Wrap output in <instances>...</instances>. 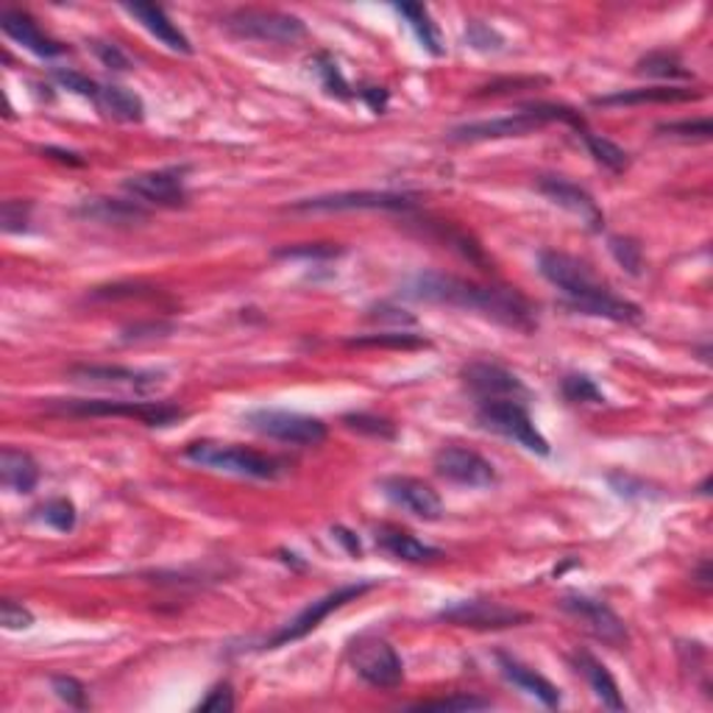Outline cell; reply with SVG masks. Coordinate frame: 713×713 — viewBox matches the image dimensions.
<instances>
[{
  "label": "cell",
  "mask_w": 713,
  "mask_h": 713,
  "mask_svg": "<svg viewBox=\"0 0 713 713\" xmlns=\"http://www.w3.org/2000/svg\"><path fill=\"white\" fill-rule=\"evenodd\" d=\"M34 513H37L39 522L48 524V527L56 529V533H73L75 522H79L75 504L70 502V499H65V496L50 499V502L39 504Z\"/></svg>",
  "instance_id": "1f68e13d"
},
{
  "label": "cell",
  "mask_w": 713,
  "mask_h": 713,
  "mask_svg": "<svg viewBox=\"0 0 713 713\" xmlns=\"http://www.w3.org/2000/svg\"><path fill=\"white\" fill-rule=\"evenodd\" d=\"M223 28L237 39L252 43L293 45L307 37V25L302 17L277 9H234L223 17Z\"/></svg>",
  "instance_id": "8992f818"
},
{
  "label": "cell",
  "mask_w": 713,
  "mask_h": 713,
  "mask_svg": "<svg viewBox=\"0 0 713 713\" xmlns=\"http://www.w3.org/2000/svg\"><path fill=\"white\" fill-rule=\"evenodd\" d=\"M248 430L259 432L265 437H273L279 443H290V446H320L326 441V424L315 416H304V412L293 410H273V407H262V410H252L246 416Z\"/></svg>",
  "instance_id": "ba28073f"
},
{
  "label": "cell",
  "mask_w": 713,
  "mask_h": 713,
  "mask_svg": "<svg viewBox=\"0 0 713 713\" xmlns=\"http://www.w3.org/2000/svg\"><path fill=\"white\" fill-rule=\"evenodd\" d=\"M50 689L56 691L59 700L68 702V708H86V689L75 677H54V680H50Z\"/></svg>",
  "instance_id": "ee69618b"
},
{
  "label": "cell",
  "mask_w": 713,
  "mask_h": 713,
  "mask_svg": "<svg viewBox=\"0 0 713 713\" xmlns=\"http://www.w3.org/2000/svg\"><path fill=\"white\" fill-rule=\"evenodd\" d=\"M346 248L338 243H299V246H284L273 252L277 259H335L340 257Z\"/></svg>",
  "instance_id": "8d00e7d4"
},
{
  "label": "cell",
  "mask_w": 713,
  "mask_h": 713,
  "mask_svg": "<svg viewBox=\"0 0 713 713\" xmlns=\"http://www.w3.org/2000/svg\"><path fill=\"white\" fill-rule=\"evenodd\" d=\"M416 207H419V201L412 196H405V192L349 190L295 201L293 212H412Z\"/></svg>",
  "instance_id": "8fae6325"
},
{
  "label": "cell",
  "mask_w": 713,
  "mask_h": 713,
  "mask_svg": "<svg viewBox=\"0 0 713 713\" xmlns=\"http://www.w3.org/2000/svg\"><path fill=\"white\" fill-rule=\"evenodd\" d=\"M54 79L59 81V84L65 86V90H70V93L81 95V98H90V101H98V93H101V84L98 81H93L90 75L79 73V70H54Z\"/></svg>",
  "instance_id": "60d3db41"
},
{
  "label": "cell",
  "mask_w": 713,
  "mask_h": 713,
  "mask_svg": "<svg viewBox=\"0 0 713 713\" xmlns=\"http://www.w3.org/2000/svg\"><path fill=\"white\" fill-rule=\"evenodd\" d=\"M463 382L480 401L491 399H518L527 394V388L522 385L513 371L502 369L496 363H471L463 369Z\"/></svg>",
  "instance_id": "d6986e66"
},
{
  "label": "cell",
  "mask_w": 713,
  "mask_h": 713,
  "mask_svg": "<svg viewBox=\"0 0 713 713\" xmlns=\"http://www.w3.org/2000/svg\"><path fill=\"white\" fill-rule=\"evenodd\" d=\"M351 346H374V349H424L430 346V340L421 338V335H410V332H376V335H363V338L349 340Z\"/></svg>",
  "instance_id": "d6a6232c"
},
{
  "label": "cell",
  "mask_w": 713,
  "mask_h": 713,
  "mask_svg": "<svg viewBox=\"0 0 713 713\" xmlns=\"http://www.w3.org/2000/svg\"><path fill=\"white\" fill-rule=\"evenodd\" d=\"M93 50H95V56H98L101 62H104V68L115 70V73H126V70L131 68V59L124 54V50H120V45H115V43H93Z\"/></svg>",
  "instance_id": "7dc6e473"
},
{
  "label": "cell",
  "mask_w": 713,
  "mask_h": 713,
  "mask_svg": "<svg viewBox=\"0 0 713 713\" xmlns=\"http://www.w3.org/2000/svg\"><path fill=\"white\" fill-rule=\"evenodd\" d=\"M396 12H399L401 17L407 20V25H410L412 34L419 37L421 48H424L426 54H432V56L446 54V48H443L441 32H437V25L432 23V14L426 12L421 3H399V7H396Z\"/></svg>",
  "instance_id": "f1b7e54d"
},
{
  "label": "cell",
  "mask_w": 713,
  "mask_h": 713,
  "mask_svg": "<svg viewBox=\"0 0 713 713\" xmlns=\"http://www.w3.org/2000/svg\"><path fill=\"white\" fill-rule=\"evenodd\" d=\"M702 90H689V86H635V90H621L613 95H599L594 98V106H639V104H686V101H700Z\"/></svg>",
  "instance_id": "44dd1931"
},
{
  "label": "cell",
  "mask_w": 713,
  "mask_h": 713,
  "mask_svg": "<svg viewBox=\"0 0 713 713\" xmlns=\"http://www.w3.org/2000/svg\"><path fill=\"white\" fill-rule=\"evenodd\" d=\"M569 661H572V666L577 669V675H583V680L588 682V689L594 691V697H597L605 708H610V711H624L619 682L613 680V675H610L603 661L594 658V655L585 650L572 652V658Z\"/></svg>",
  "instance_id": "603a6c76"
},
{
  "label": "cell",
  "mask_w": 713,
  "mask_h": 713,
  "mask_svg": "<svg viewBox=\"0 0 713 713\" xmlns=\"http://www.w3.org/2000/svg\"><path fill=\"white\" fill-rule=\"evenodd\" d=\"M124 9L142 25V28H145L148 34H151V37L160 39L162 45H167V48L176 50V54H187V56L192 54L190 39H187L185 32L167 17L162 7H154V3H126Z\"/></svg>",
  "instance_id": "7402d4cb"
},
{
  "label": "cell",
  "mask_w": 713,
  "mask_h": 713,
  "mask_svg": "<svg viewBox=\"0 0 713 713\" xmlns=\"http://www.w3.org/2000/svg\"><path fill=\"white\" fill-rule=\"evenodd\" d=\"M32 201H23V198H12V201H3V210H0V223H3V232L7 234H20L28 229L32 223Z\"/></svg>",
  "instance_id": "ab89813d"
},
{
  "label": "cell",
  "mask_w": 713,
  "mask_h": 713,
  "mask_svg": "<svg viewBox=\"0 0 713 713\" xmlns=\"http://www.w3.org/2000/svg\"><path fill=\"white\" fill-rule=\"evenodd\" d=\"M401 293L407 299H412V302L468 309V313H477L488 320L511 326V329H518V332H533L535 326H538L533 304L522 293H516L511 288H493V284L452 277V273H419V277H412L405 284Z\"/></svg>",
  "instance_id": "6da1fadb"
},
{
  "label": "cell",
  "mask_w": 713,
  "mask_h": 713,
  "mask_svg": "<svg viewBox=\"0 0 713 713\" xmlns=\"http://www.w3.org/2000/svg\"><path fill=\"white\" fill-rule=\"evenodd\" d=\"M547 124H569L577 131H585V117L563 104H524L513 115L493 117V120H474V124L455 126L449 131L452 142H486V140H507V137H524L543 129Z\"/></svg>",
  "instance_id": "3957f363"
},
{
  "label": "cell",
  "mask_w": 713,
  "mask_h": 713,
  "mask_svg": "<svg viewBox=\"0 0 713 713\" xmlns=\"http://www.w3.org/2000/svg\"><path fill=\"white\" fill-rule=\"evenodd\" d=\"M0 28H3V34H7L9 39L23 45L25 50H32L39 59H56V56H62L65 50H68L62 43L50 39L48 34L39 28L32 14L20 12V9H3V12H0Z\"/></svg>",
  "instance_id": "ffe728a7"
},
{
  "label": "cell",
  "mask_w": 713,
  "mask_h": 713,
  "mask_svg": "<svg viewBox=\"0 0 713 713\" xmlns=\"http://www.w3.org/2000/svg\"><path fill=\"white\" fill-rule=\"evenodd\" d=\"M437 616L449 624H457V628L471 630H507L522 628L529 621V613L496 603V599H460V603L443 608Z\"/></svg>",
  "instance_id": "4fadbf2b"
},
{
  "label": "cell",
  "mask_w": 713,
  "mask_h": 713,
  "mask_svg": "<svg viewBox=\"0 0 713 713\" xmlns=\"http://www.w3.org/2000/svg\"><path fill=\"white\" fill-rule=\"evenodd\" d=\"M374 585H376L374 580H363V583H349V585H340V588L329 591L326 597L309 603L302 613H295L288 624H282V628H279L271 639L265 641V650H279V646L290 644V641L304 639V635L313 633L315 628H320V621H324L326 616L335 613V610H340L343 605L354 603V599H360L363 594H369Z\"/></svg>",
  "instance_id": "30bf717a"
},
{
  "label": "cell",
  "mask_w": 713,
  "mask_h": 713,
  "mask_svg": "<svg viewBox=\"0 0 713 713\" xmlns=\"http://www.w3.org/2000/svg\"><path fill=\"white\" fill-rule=\"evenodd\" d=\"M379 488L396 507L421 518V522H437L443 516L441 496L424 480H416V477H385L379 482Z\"/></svg>",
  "instance_id": "e0dca14e"
},
{
  "label": "cell",
  "mask_w": 713,
  "mask_h": 713,
  "mask_svg": "<svg viewBox=\"0 0 713 713\" xmlns=\"http://www.w3.org/2000/svg\"><path fill=\"white\" fill-rule=\"evenodd\" d=\"M466 39H468V45L477 50H499L504 45V39L493 32L491 25L480 23V20H471V23H468Z\"/></svg>",
  "instance_id": "f6af8a7d"
},
{
  "label": "cell",
  "mask_w": 713,
  "mask_h": 713,
  "mask_svg": "<svg viewBox=\"0 0 713 713\" xmlns=\"http://www.w3.org/2000/svg\"><path fill=\"white\" fill-rule=\"evenodd\" d=\"M435 471L443 480L466 488H491L496 486V468L491 460L463 446H443L435 455Z\"/></svg>",
  "instance_id": "2e32d148"
},
{
  "label": "cell",
  "mask_w": 713,
  "mask_h": 713,
  "mask_svg": "<svg viewBox=\"0 0 713 713\" xmlns=\"http://www.w3.org/2000/svg\"><path fill=\"white\" fill-rule=\"evenodd\" d=\"M360 95H363V101H369V106L376 115H382L385 106H388V90H382V86H369V90H363Z\"/></svg>",
  "instance_id": "c3c4849f"
},
{
  "label": "cell",
  "mask_w": 713,
  "mask_h": 713,
  "mask_svg": "<svg viewBox=\"0 0 713 713\" xmlns=\"http://www.w3.org/2000/svg\"><path fill=\"white\" fill-rule=\"evenodd\" d=\"M48 410L81 419H131L145 426H171L187 419V410L171 401H115V399H50Z\"/></svg>",
  "instance_id": "5b68a950"
},
{
  "label": "cell",
  "mask_w": 713,
  "mask_h": 713,
  "mask_svg": "<svg viewBox=\"0 0 713 713\" xmlns=\"http://www.w3.org/2000/svg\"><path fill=\"white\" fill-rule=\"evenodd\" d=\"M608 246L616 262L621 265V271H628L630 277H641V271H644V252H641V246L633 237H610Z\"/></svg>",
  "instance_id": "e575fe53"
},
{
  "label": "cell",
  "mask_w": 713,
  "mask_h": 713,
  "mask_svg": "<svg viewBox=\"0 0 713 713\" xmlns=\"http://www.w3.org/2000/svg\"><path fill=\"white\" fill-rule=\"evenodd\" d=\"M376 543L388 554H394L396 560H407V563H432V560L443 558V552L437 547H430V543L419 541L416 535L396 527L376 529Z\"/></svg>",
  "instance_id": "484cf974"
},
{
  "label": "cell",
  "mask_w": 713,
  "mask_h": 713,
  "mask_svg": "<svg viewBox=\"0 0 713 713\" xmlns=\"http://www.w3.org/2000/svg\"><path fill=\"white\" fill-rule=\"evenodd\" d=\"M70 379L75 385H95V388H112L126 390V394H154L162 385L165 374L162 371H145V369H129V365H90L81 363L68 371Z\"/></svg>",
  "instance_id": "7c38bea8"
},
{
  "label": "cell",
  "mask_w": 713,
  "mask_h": 713,
  "mask_svg": "<svg viewBox=\"0 0 713 713\" xmlns=\"http://www.w3.org/2000/svg\"><path fill=\"white\" fill-rule=\"evenodd\" d=\"M349 664L360 680L374 689H396L405 680V664L399 652L379 635H360L349 646Z\"/></svg>",
  "instance_id": "9c48e42d"
},
{
  "label": "cell",
  "mask_w": 713,
  "mask_h": 713,
  "mask_svg": "<svg viewBox=\"0 0 713 713\" xmlns=\"http://www.w3.org/2000/svg\"><path fill=\"white\" fill-rule=\"evenodd\" d=\"M182 457L201 468L232 474V477H246V480H279L288 466L282 460L262 452H254L248 446L221 441H196L185 446Z\"/></svg>",
  "instance_id": "277c9868"
},
{
  "label": "cell",
  "mask_w": 713,
  "mask_h": 713,
  "mask_svg": "<svg viewBox=\"0 0 713 713\" xmlns=\"http://www.w3.org/2000/svg\"><path fill=\"white\" fill-rule=\"evenodd\" d=\"M196 711H212V713H229L234 711V691L229 682H218L210 694L203 697L196 705Z\"/></svg>",
  "instance_id": "bcb514c9"
},
{
  "label": "cell",
  "mask_w": 713,
  "mask_h": 713,
  "mask_svg": "<svg viewBox=\"0 0 713 713\" xmlns=\"http://www.w3.org/2000/svg\"><path fill=\"white\" fill-rule=\"evenodd\" d=\"M75 215L86 218V221L109 223V226H131V223L148 221V210H142L135 201H124V198H86L75 210Z\"/></svg>",
  "instance_id": "d4e9b609"
},
{
  "label": "cell",
  "mask_w": 713,
  "mask_h": 713,
  "mask_svg": "<svg viewBox=\"0 0 713 713\" xmlns=\"http://www.w3.org/2000/svg\"><path fill=\"white\" fill-rule=\"evenodd\" d=\"M95 104H98V109L104 115L115 117L120 124H142L145 120V104H142L140 95L120 84H101Z\"/></svg>",
  "instance_id": "83f0119b"
},
{
  "label": "cell",
  "mask_w": 713,
  "mask_h": 713,
  "mask_svg": "<svg viewBox=\"0 0 713 713\" xmlns=\"http://www.w3.org/2000/svg\"><path fill=\"white\" fill-rule=\"evenodd\" d=\"M0 624H3V630H12V633L28 630L34 628V613L25 605L14 603V599H3L0 603Z\"/></svg>",
  "instance_id": "7bdbcfd3"
},
{
  "label": "cell",
  "mask_w": 713,
  "mask_h": 713,
  "mask_svg": "<svg viewBox=\"0 0 713 713\" xmlns=\"http://www.w3.org/2000/svg\"><path fill=\"white\" fill-rule=\"evenodd\" d=\"M560 390L566 401H574V405H605V394L597 388V382L583 374H569Z\"/></svg>",
  "instance_id": "836d02e7"
},
{
  "label": "cell",
  "mask_w": 713,
  "mask_h": 713,
  "mask_svg": "<svg viewBox=\"0 0 713 713\" xmlns=\"http://www.w3.org/2000/svg\"><path fill=\"white\" fill-rule=\"evenodd\" d=\"M538 190H541L552 203H558V207L569 210L572 215H577L591 232H603L605 226L603 210H599L597 201L591 198V192H585L580 185H574V182L560 176H541L538 178Z\"/></svg>",
  "instance_id": "ac0fdd59"
},
{
  "label": "cell",
  "mask_w": 713,
  "mask_h": 713,
  "mask_svg": "<svg viewBox=\"0 0 713 713\" xmlns=\"http://www.w3.org/2000/svg\"><path fill=\"white\" fill-rule=\"evenodd\" d=\"M560 608L566 610L569 616H574L577 621H583L585 630H588L594 639H599L603 644L613 646V650H621V646H628L630 633L624 628V621L619 619L613 608H608L599 599H591L585 594H566V597L560 599Z\"/></svg>",
  "instance_id": "5bb4252c"
},
{
  "label": "cell",
  "mask_w": 713,
  "mask_h": 713,
  "mask_svg": "<svg viewBox=\"0 0 713 713\" xmlns=\"http://www.w3.org/2000/svg\"><path fill=\"white\" fill-rule=\"evenodd\" d=\"M499 661V669H502L504 680L513 682L516 689H522L524 694L535 697V700L541 702V705L547 708H558L560 705V689L554 686L552 680H547L543 675H538L535 669H529V666H524L522 661L511 658V655H496Z\"/></svg>",
  "instance_id": "cb8c5ba5"
},
{
  "label": "cell",
  "mask_w": 713,
  "mask_h": 713,
  "mask_svg": "<svg viewBox=\"0 0 713 713\" xmlns=\"http://www.w3.org/2000/svg\"><path fill=\"white\" fill-rule=\"evenodd\" d=\"M477 421L486 426L488 432H496V435L507 437V441L518 443L533 455L547 457L549 441L541 435V430L535 426L533 416L527 412V407L518 399H491L480 401V410H477Z\"/></svg>",
  "instance_id": "52a82bcc"
},
{
  "label": "cell",
  "mask_w": 713,
  "mask_h": 713,
  "mask_svg": "<svg viewBox=\"0 0 713 713\" xmlns=\"http://www.w3.org/2000/svg\"><path fill=\"white\" fill-rule=\"evenodd\" d=\"M126 192L154 207H165V210H178L187 203V187H185V171L182 167H165V171H148L129 176L124 182Z\"/></svg>",
  "instance_id": "9a60e30c"
},
{
  "label": "cell",
  "mask_w": 713,
  "mask_h": 713,
  "mask_svg": "<svg viewBox=\"0 0 713 713\" xmlns=\"http://www.w3.org/2000/svg\"><path fill=\"white\" fill-rule=\"evenodd\" d=\"M332 535H335V541L343 543L346 552H349V554H354V558H360V554H363V547H360V538H356L354 533H349V529H346V527H335Z\"/></svg>",
  "instance_id": "681fc988"
},
{
  "label": "cell",
  "mask_w": 713,
  "mask_h": 713,
  "mask_svg": "<svg viewBox=\"0 0 713 713\" xmlns=\"http://www.w3.org/2000/svg\"><path fill=\"white\" fill-rule=\"evenodd\" d=\"M482 708H491V700L471 694H455L443 697V700L416 702V705H410V711H482Z\"/></svg>",
  "instance_id": "f35d334b"
},
{
  "label": "cell",
  "mask_w": 713,
  "mask_h": 713,
  "mask_svg": "<svg viewBox=\"0 0 713 713\" xmlns=\"http://www.w3.org/2000/svg\"><path fill=\"white\" fill-rule=\"evenodd\" d=\"M580 137H583L585 148H588V154L594 156V160L599 162L603 167H608L610 173H624L630 167V154L624 151V148L616 145L613 140H608V137L603 135H594V131H580Z\"/></svg>",
  "instance_id": "f546056e"
},
{
  "label": "cell",
  "mask_w": 713,
  "mask_h": 713,
  "mask_svg": "<svg viewBox=\"0 0 713 713\" xmlns=\"http://www.w3.org/2000/svg\"><path fill=\"white\" fill-rule=\"evenodd\" d=\"M538 271L549 284L563 293L569 307L574 313L591 315V318L616 320V324H639L644 318L639 304L628 302L599 284L594 273L585 268L580 259L569 257L563 252H541L538 254Z\"/></svg>",
  "instance_id": "7a4b0ae2"
},
{
  "label": "cell",
  "mask_w": 713,
  "mask_h": 713,
  "mask_svg": "<svg viewBox=\"0 0 713 713\" xmlns=\"http://www.w3.org/2000/svg\"><path fill=\"white\" fill-rule=\"evenodd\" d=\"M0 482L14 493H32L39 482V466L28 452L7 446L0 452Z\"/></svg>",
  "instance_id": "4316f807"
},
{
  "label": "cell",
  "mask_w": 713,
  "mask_h": 713,
  "mask_svg": "<svg viewBox=\"0 0 713 713\" xmlns=\"http://www.w3.org/2000/svg\"><path fill=\"white\" fill-rule=\"evenodd\" d=\"M635 70H639L641 75H650V79H664V81L691 79L686 65L680 62V56L669 54V50H655V54L644 56V59L635 65Z\"/></svg>",
  "instance_id": "4dcf8cb0"
},
{
  "label": "cell",
  "mask_w": 713,
  "mask_h": 713,
  "mask_svg": "<svg viewBox=\"0 0 713 713\" xmlns=\"http://www.w3.org/2000/svg\"><path fill=\"white\" fill-rule=\"evenodd\" d=\"M661 135L680 137V140H711L713 129L708 117H700V120H675V124L658 126Z\"/></svg>",
  "instance_id": "b9f144b4"
},
{
  "label": "cell",
  "mask_w": 713,
  "mask_h": 713,
  "mask_svg": "<svg viewBox=\"0 0 713 713\" xmlns=\"http://www.w3.org/2000/svg\"><path fill=\"white\" fill-rule=\"evenodd\" d=\"M315 70H318L320 75V84H324V90L329 95H335V98H351V86L349 81L343 79V73H340L338 62H335L332 56L329 54H318V59H315Z\"/></svg>",
  "instance_id": "d590c367"
},
{
  "label": "cell",
  "mask_w": 713,
  "mask_h": 713,
  "mask_svg": "<svg viewBox=\"0 0 713 713\" xmlns=\"http://www.w3.org/2000/svg\"><path fill=\"white\" fill-rule=\"evenodd\" d=\"M343 424L354 432H363V435L379 437V441H394L396 437V426L388 419H379L371 412H351L343 419Z\"/></svg>",
  "instance_id": "74e56055"
},
{
  "label": "cell",
  "mask_w": 713,
  "mask_h": 713,
  "mask_svg": "<svg viewBox=\"0 0 713 713\" xmlns=\"http://www.w3.org/2000/svg\"><path fill=\"white\" fill-rule=\"evenodd\" d=\"M43 154L54 156V160H59V162H68V165H84V160H81L79 154H73V151H62V148L48 145V148H43Z\"/></svg>",
  "instance_id": "f907efd6"
},
{
  "label": "cell",
  "mask_w": 713,
  "mask_h": 713,
  "mask_svg": "<svg viewBox=\"0 0 713 713\" xmlns=\"http://www.w3.org/2000/svg\"><path fill=\"white\" fill-rule=\"evenodd\" d=\"M697 583H702V585L711 583V563H708V560H702L700 572H697Z\"/></svg>",
  "instance_id": "816d5d0a"
}]
</instances>
